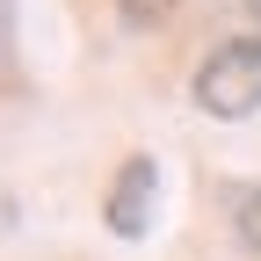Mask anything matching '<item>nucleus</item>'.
Segmentation results:
<instances>
[{
	"label": "nucleus",
	"instance_id": "obj_1",
	"mask_svg": "<svg viewBox=\"0 0 261 261\" xmlns=\"http://www.w3.org/2000/svg\"><path fill=\"white\" fill-rule=\"evenodd\" d=\"M189 102L218 116V123H247L261 116V37H225L203 51V65H196L189 80Z\"/></svg>",
	"mask_w": 261,
	"mask_h": 261
},
{
	"label": "nucleus",
	"instance_id": "obj_2",
	"mask_svg": "<svg viewBox=\"0 0 261 261\" xmlns=\"http://www.w3.org/2000/svg\"><path fill=\"white\" fill-rule=\"evenodd\" d=\"M152 211H160V160L152 152H130L116 181H109V203H102V225L116 240H145L152 232Z\"/></svg>",
	"mask_w": 261,
	"mask_h": 261
},
{
	"label": "nucleus",
	"instance_id": "obj_3",
	"mask_svg": "<svg viewBox=\"0 0 261 261\" xmlns=\"http://www.w3.org/2000/svg\"><path fill=\"white\" fill-rule=\"evenodd\" d=\"M232 240L247 254H261V181H240L232 189Z\"/></svg>",
	"mask_w": 261,
	"mask_h": 261
},
{
	"label": "nucleus",
	"instance_id": "obj_4",
	"mask_svg": "<svg viewBox=\"0 0 261 261\" xmlns=\"http://www.w3.org/2000/svg\"><path fill=\"white\" fill-rule=\"evenodd\" d=\"M116 8H123V22H167L181 0H116Z\"/></svg>",
	"mask_w": 261,
	"mask_h": 261
},
{
	"label": "nucleus",
	"instance_id": "obj_5",
	"mask_svg": "<svg viewBox=\"0 0 261 261\" xmlns=\"http://www.w3.org/2000/svg\"><path fill=\"white\" fill-rule=\"evenodd\" d=\"M240 8H247V15H254V22H261V0H240Z\"/></svg>",
	"mask_w": 261,
	"mask_h": 261
}]
</instances>
